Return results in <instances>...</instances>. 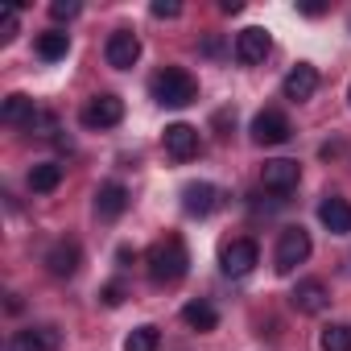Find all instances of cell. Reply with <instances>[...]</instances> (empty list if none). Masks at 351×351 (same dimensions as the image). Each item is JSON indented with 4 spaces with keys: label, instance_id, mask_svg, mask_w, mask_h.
Wrapping results in <instances>:
<instances>
[{
    "label": "cell",
    "instance_id": "6da1fadb",
    "mask_svg": "<svg viewBox=\"0 0 351 351\" xmlns=\"http://www.w3.org/2000/svg\"><path fill=\"white\" fill-rule=\"evenodd\" d=\"M145 269H149V281H153V285H173V281H182L186 269H191L186 240H182L178 232L161 236V240L145 252Z\"/></svg>",
    "mask_w": 351,
    "mask_h": 351
},
{
    "label": "cell",
    "instance_id": "7a4b0ae2",
    "mask_svg": "<svg viewBox=\"0 0 351 351\" xmlns=\"http://www.w3.org/2000/svg\"><path fill=\"white\" fill-rule=\"evenodd\" d=\"M149 91L161 108H191L199 99V83L186 66H161L153 79H149Z\"/></svg>",
    "mask_w": 351,
    "mask_h": 351
},
{
    "label": "cell",
    "instance_id": "3957f363",
    "mask_svg": "<svg viewBox=\"0 0 351 351\" xmlns=\"http://www.w3.org/2000/svg\"><path fill=\"white\" fill-rule=\"evenodd\" d=\"M310 261V232L306 228H285L281 236H277V252H273V269L281 273V277H289L298 265H306Z\"/></svg>",
    "mask_w": 351,
    "mask_h": 351
},
{
    "label": "cell",
    "instance_id": "277c9868",
    "mask_svg": "<svg viewBox=\"0 0 351 351\" xmlns=\"http://www.w3.org/2000/svg\"><path fill=\"white\" fill-rule=\"evenodd\" d=\"M298 182H302V165L289 161V157H273V161L261 165V186L273 191L277 199H285L289 191H298Z\"/></svg>",
    "mask_w": 351,
    "mask_h": 351
},
{
    "label": "cell",
    "instance_id": "5b68a950",
    "mask_svg": "<svg viewBox=\"0 0 351 351\" xmlns=\"http://www.w3.org/2000/svg\"><path fill=\"white\" fill-rule=\"evenodd\" d=\"M256 265H261V248H256V240H248V236L232 240V244L219 252V269H223V277H248Z\"/></svg>",
    "mask_w": 351,
    "mask_h": 351
},
{
    "label": "cell",
    "instance_id": "8992f818",
    "mask_svg": "<svg viewBox=\"0 0 351 351\" xmlns=\"http://www.w3.org/2000/svg\"><path fill=\"white\" fill-rule=\"evenodd\" d=\"M79 120H83V128H116L124 120V99L104 91V95L87 99V108L79 112Z\"/></svg>",
    "mask_w": 351,
    "mask_h": 351
},
{
    "label": "cell",
    "instance_id": "52a82bcc",
    "mask_svg": "<svg viewBox=\"0 0 351 351\" xmlns=\"http://www.w3.org/2000/svg\"><path fill=\"white\" fill-rule=\"evenodd\" d=\"M248 132H252V141H256V145H265V149H273V145H285V141L293 136L289 120H285L277 108H265V112H256Z\"/></svg>",
    "mask_w": 351,
    "mask_h": 351
},
{
    "label": "cell",
    "instance_id": "ba28073f",
    "mask_svg": "<svg viewBox=\"0 0 351 351\" xmlns=\"http://www.w3.org/2000/svg\"><path fill=\"white\" fill-rule=\"evenodd\" d=\"M269 50H273V38H269V29H261V25H248V29H240V34H236V58H240L244 66H256V62H265V58H269Z\"/></svg>",
    "mask_w": 351,
    "mask_h": 351
},
{
    "label": "cell",
    "instance_id": "9c48e42d",
    "mask_svg": "<svg viewBox=\"0 0 351 351\" xmlns=\"http://www.w3.org/2000/svg\"><path fill=\"white\" fill-rule=\"evenodd\" d=\"M104 58H108V66H116V71L136 66V58H141V38H136L132 29H116V34L108 38V46H104Z\"/></svg>",
    "mask_w": 351,
    "mask_h": 351
},
{
    "label": "cell",
    "instance_id": "30bf717a",
    "mask_svg": "<svg viewBox=\"0 0 351 351\" xmlns=\"http://www.w3.org/2000/svg\"><path fill=\"white\" fill-rule=\"evenodd\" d=\"M161 145H165V153L173 161H191L199 153V128L195 124H169L161 132Z\"/></svg>",
    "mask_w": 351,
    "mask_h": 351
},
{
    "label": "cell",
    "instance_id": "8fae6325",
    "mask_svg": "<svg viewBox=\"0 0 351 351\" xmlns=\"http://www.w3.org/2000/svg\"><path fill=\"white\" fill-rule=\"evenodd\" d=\"M215 207H219V191L211 182H186L182 186V211L191 219H207Z\"/></svg>",
    "mask_w": 351,
    "mask_h": 351
},
{
    "label": "cell",
    "instance_id": "7c38bea8",
    "mask_svg": "<svg viewBox=\"0 0 351 351\" xmlns=\"http://www.w3.org/2000/svg\"><path fill=\"white\" fill-rule=\"evenodd\" d=\"M289 302H293L298 314H322L330 306V289L318 277H306V281H298V289L289 293Z\"/></svg>",
    "mask_w": 351,
    "mask_h": 351
},
{
    "label": "cell",
    "instance_id": "4fadbf2b",
    "mask_svg": "<svg viewBox=\"0 0 351 351\" xmlns=\"http://www.w3.org/2000/svg\"><path fill=\"white\" fill-rule=\"evenodd\" d=\"M281 91H285V99H289V104H306V99L318 91V71H314L310 62H298V66L285 75Z\"/></svg>",
    "mask_w": 351,
    "mask_h": 351
},
{
    "label": "cell",
    "instance_id": "5bb4252c",
    "mask_svg": "<svg viewBox=\"0 0 351 351\" xmlns=\"http://www.w3.org/2000/svg\"><path fill=\"white\" fill-rule=\"evenodd\" d=\"M79 265H83V252H79L75 240H58V244L46 252V269H50L54 277H75Z\"/></svg>",
    "mask_w": 351,
    "mask_h": 351
},
{
    "label": "cell",
    "instance_id": "9a60e30c",
    "mask_svg": "<svg viewBox=\"0 0 351 351\" xmlns=\"http://www.w3.org/2000/svg\"><path fill=\"white\" fill-rule=\"evenodd\" d=\"M318 219H322V228H326L330 236H351V203H347V199H339V195L322 199Z\"/></svg>",
    "mask_w": 351,
    "mask_h": 351
},
{
    "label": "cell",
    "instance_id": "2e32d148",
    "mask_svg": "<svg viewBox=\"0 0 351 351\" xmlns=\"http://www.w3.org/2000/svg\"><path fill=\"white\" fill-rule=\"evenodd\" d=\"M0 120H5L9 128H34L42 116H38V108H34L29 95H9L5 104H0Z\"/></svg>",
    "mask_w": 351,
    "mask_h": 351
},
{
    "label": "cell",
    "instance_id": "e0dca14e",
    "mask_svg": "<svg viewBox=\"0 0 351 351\" xmlns=\"http://www.w3.org/2000/svg\"><path fill=\"white\" fill-rule=\"evenodd\" d=\"M124 211H128V191L120 182H104L95 191V215L99 219H120Z\"/></svg>",
    "mask_w": 351,
    "mask_h": 351
},
{
    "label": "cell",
    "instance_id": "ac0fdd59",
    "mask_svg": "<svg viewBox=\"0 0 351 351\" xmlns=\"http://www.w3.org/2000/svg\"><path fill=\"white\" fill-rule=\"evenodd\" d=\"M54 347H58L54 326H29V330H17L9 339V351H54Z\"/></svg>",
    "mask_w": 351,
    "mask_h": 351
},
{
    "label": "cell",
    "instance_id": "d6986e66",
    "mask_svg": "<svg viewBox=\"0 0 351 351\" xmlns=\"http://www.w3.org/2000/svg\"><path fill=\"white\" fill-rule=\"evenodd\" d=\"M182 322L191 326V330H199V335H207V330H215L219 326V310L207 302V298H199V302H191V306H182Z\"/></svg>",
    "mask_w": 351,
    "mask_h": 351
},
{
    "label": "cell",
    "instance_id": "ffe728a7",
    "mask_svg": "<svg viewBox=\"0 0 351 351\" xmlns=\"http://www.w3.org/2000/svg\"><path fill=\"white\" fill-rule=\"evenodd\" d=\"M58 182H62V165L58 161H38L29 169V191L34 195H50V191H58Z\"/></svg>",
    "mask_w": 351,
    "mask_h": 351
},
{
    "label": "cell",
    "instance_id": "44dd1931",
    "mask_svg": "<svg viewBox=\"0 0 351 351\" xmlns=\"http://www.w3.org/2000/svg\"><path fill=\"white\" fill-rule=\"evenodd\" d=\"M66 50H71V38H66L62 29H46V34H38V54H42L46 62L66 58Z\"/></svg>",
    "mask_w": 351,
    "mask_h": 351
},
{
    "label": "cell",
    "instance_id": "7402d4cb",
    "mask_svg": "<svg viewBox=\"0 0 351 351\" xmlns=\"http://www.w3.org/2000/svg\"><path fill=\"white\" fill-rule=\"evenodd\" d=\"M322 351H351V322H330L318 339Z\"/></svg>",
    "mask_w": 351,
    "mask_h": 351
},
{
    "label": "cell",
    "instance_id": "603a6c76",
    "mask_svg": "<svg viewBox=\"0 0 351 351\" xmlns=\"http://www.w3.org/2000/svg\"><path fill=\"white\" fill-rule=\"evenodd\" d=\"M157 347H161V330H157V326H149V322H145V326H136V330L124 339V351H157Z\"/></svg>",
    "mask_w": 351,
    "mask_h": 351
},
{
    "label": "cell",
    "instance_id": "cb8c5ba5",
    "mask_svg": "<svg viewBox=\"0 0 351 351\" xmlns=\"http://www.w3.org/2000/svg\"><path fill=\"white\" fill-rule=\"evenodd\" d=\"M13 38H17V9L9 5V9H0V42L9 46Z\"/></svg>",
    "mask_w": 351,
    "mask_h": 351
},
{
    "label": "cell",
    "instance_id": "d4e9b609",
    "mask_svg": "<svg viewBox=\"0 0 351 351\" xmlns=\"http://www.w3.org/2000/svg\"><path fill=\"white\" fill-rule=\"evenodd\" d=\"M79 13H83L79 0H54V5H50V17H54V21H71V17H79Z\"/></svg>",
    "mask_w": 351,
    "mask_h": 351
},
{
    "label": "cell",
    "instance_id": "484cf974",
    "mask_svg": "<svg viewBox=\"0 0 351 351\" xmlns=\"http://www.w3.org/2000/svg\"><path fill=\"white\" fill-rule=\"evenodd\" d=\"M124 298H128V293H124V285H120V281H108V285L99 289V302H104L108 310H116V306H124Z\"/></svg>",
    "mask_w": 351,
    "mask_h": 351
},
{
    "label": "cell",
    "instance_id": "4316f807",
    "mask_svg": "<svg viewBox=\"0 0 351 351\" xmlns=\"http://www.w3.org/2000/svg\"><path fill=\"white\" fill-rule=\"evenodd\" d=\"M157 21H173V17H178L182 13V5H178V0H153V9H149Z\"/></svg>",
    "mask_w": 351,
    "mask_h": 351
},
{
    "label": "cell",
    "instance_id": "83f0119b",
    "mask_svg": "<svg viewBox=\"0 0 351 351\" xmlns=\"http://www.w3.org/2000/svg\"><path fill=\"white\" fill-rule=\"evenodd\" d=\"M298 13H306V17H322V13H326V5H318V0H302Z\"/></svg>",
    "mask_w": 351,
    "mask_h": 351
},
{
    "label": "cell",
    "instance_id": "f1b7e54d",
    "mask_svg": "<svg viewBox=\"0 0 351 351\" xmlns=\"http://www.w3.org/2000/svg\"><path fill=\"white\" fill-rule=\"evenodd\" d=\"M116 261H120V265H132V261H136V252L124 244V248H116Z\"/></svg>",
    "mask_w": 351,
    "mask_h": 351
},
{
    "label": "cell",
    "instance_id": "f546056e",
    "mask_svg": "<svg viewBox=\"0 0 351 351\" xmlns=\"http://www.w3.org/2000/svg\"><path fill=\"white\" fill-rule=\"evenodd\" d=\"M219 9H223V13H228V17H232V13H240V9H244V5H240V0H223V5H219Z\"/></svg>",
    "mask_w": 351,
    "mask_h": 351
},
{
    "label": "cell",
    "instance_id": "4dcf8cb0",
    "mask_svg": "<svg viewBox=\"0 0 351 351\" xmlns=\"http://www.w3.org/2000/svg\"><path fill=\"white\" fill-rule=\"evenodd\" d=\"M347 99H351V87H347Z\"/></svg>",
    "mask_w": 351,
    "mask_h": 351
}]
</instances>
